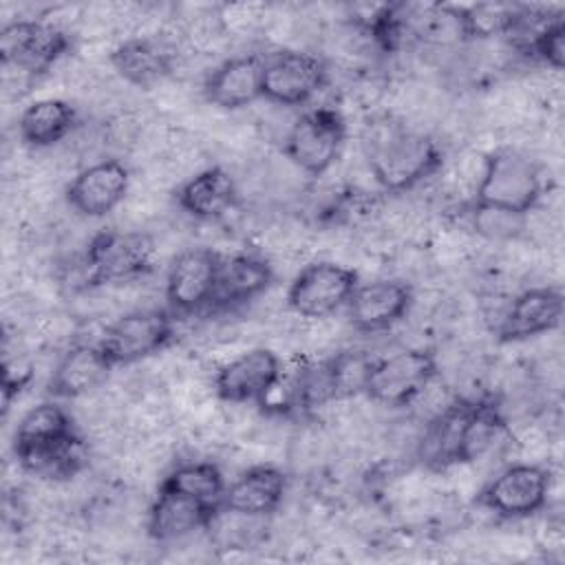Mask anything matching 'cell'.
I'll return each mask as SVG.
<instances>
[{
	"label": "cell",
	"instance_id": "29",
	"mask_svg": "<svg viewBox=\"0 0 565 565\" xmlns=\"http://www.w3.org/2000/svg\"><path fill=\"white\" fill-rule=\"evenodd\" d=\"M218 20L230 40L249 38L258 31H265L271 7L263 2H232L216 7Z\"/></svg>",
	"mask_w": 565,
	"mask_h": 565
},
{
	"label": "cell",
	"instance_id": "23",
	"mask_svg": "<svg viewBox=\"0 0 565 565\" xmlns=\"http://www.w3.org/2000/svg\"><path fill=\"white\" fill-rule=\"evenodd\" d=\"M79 124L77 106L64 97H42L22 108L18 137L31 150H49L73 135Z\"/></svg>",
	"mask_w": 565,
	"mask_h": 565
},
{
	"label": "cell",
	"instance_id": "13",
	"mask_svg": "<svg viewBox=\"0 0 565 565\" xmlns=\"http://www.w3.org/2000/svg\"><path fill=\"white\" fill-rule=\"evenodd\" d=\"M130 188L132 172L128 163L117 157H104L75 172L64 188V199L79 216L104 218L126 203Z\"/></svg>",
	"mask_w": 565,
	"mask_h": 565
},
{
	"label": "cell",
	"instance_id": "2",
	"mask_svg": "<svg viewBox=\"0 0 565 565\" xmlns=\"http://www.w3.org/2000/svg\"><path fill=\"white\" fill-rule=\"evenodd\" d=\"M73 49L71 31L57 26L44 15L18 18L2 24L0 60L4 77H18L24 84L53 71V66Z\"/></svg>",
	"mask_w": 565,
	"mask_h": 565
},
{
	"label": "cell",
	"instance_id": "8",
	"mask_svg": "<svg viewBox=\"0 0 565 565\" xmlns=\"http://www.w3.org/2000/svg\"><path fill=\"white\" fill-rule=\"evenodd\" d=\"M358 271L338 260L318 258L302 265L285 291L287 311L300 320L331 318L347 307L358 287Z\"/></svg>",
	"mask_w": 565,
	"mask_h": 565
},
{
	"label": "cell",
	"instance_id": "11",
	"mask_svg": "<svg viewBox=\"0 0 565 565\" xmlns=\"http://www.w3.org/2000/svg\"><path fill=\"white\" fill-rule=\"evenodd\" d=\"M280 377L278 353L267 347H249L216 366L212 388L216 399L227 406H263Z\"/></svg>",
	"mask_w": 565,
	"mask_h": 565
},
{
	"label": "cell",
	"instance_id": "4",
	"mask_svg": "<svg viewBox=\"0 0 565 565\" xmlns=\"http://www.w3.org/2000/svg\"><path fill=\"white\" fill-rule=\"evenodd\" d=\"M82 258L88 285L86 291L137 282L152 271L157 243L146 230H104L88 241Z\"/></svg>",
	"mask_w": 565,
	"mask_h": 565
},
{
	"label": "cell",
	"instance_id": "1",
	"mask_svg": "<svg viewBox=\"0 0 565 565\" xmlns=\"http://www.w3.org/2000/svg\"><path fill=\"white\" fill-rule=\"evenodd\" d=\"M362 154L371 179L386 194H406L437 177L444 166L439 141L393 115L366 124Z\"/></svg>",
	"mask_w": 565,
	"mask_h": 565
},
{
	"label": "cell",
	"instance_id": "30",
	"mask_svg": "<svg viewBox=\"0 0 565 565\" xmlns=\"http://www.w3.org/2000/svg\"><path fill=\"white\" fill-rule=\"evenodd\" d=\"M523 55H530L532 60L545 64L550 71L561 73L565 64V20L563 15L552 20L543 31L532 40L527 51Z\"/></svg>",
	"mask_w": 565,
	"mask_h": 565
},
{
	"label": "cell",
	"instance_id": "3",
	"mask_svg": "<svg viewBox=\"0 0 565 565\" xmlns=\"http://www.w3.org/2000/svg\"><path fill=\"white\" fill-rule=\"evenodd\" d=\"M545 194L543 166L516 148H497L483 157V170L472 203L527 214Z\"/></svg>",
	"mask_w": 565,
	"mask_h": 565
},
{
	"label": "cell",
	"instance_id": "14",
	"mask_svg": "<svg viewBox=\"0 0 565 565\" xmlns=\"http://www.w3.org/2000/svg\"><path fill=\"white\" fill-rule=\"evenodd\" d=\"M413 307V282L406 278H375L369 282H358L344 309L353 331L382 333L402 322Z\"/></svg>",
	"mask_w": 565,
	"mask_h": 565
},
{
	"label": "cell",
	"instance_id": "7",
	"mask_svg": "<svg viewBox=\"0 0 565 565\" xmlns=\"http://www.w3.org/2000/svg\"><path fill=\"white\" fill-rule=\"evenodd\" d=\"M174 340V313L159 307H137L119 313L97 338L113 369L132 366L159 355Z\"/></svg>",
	"mask_w": 565,
	"mask_h": 565
},
{
	"label": "cell",
	"instance_id": "24",
	"mask_svg": "<svg viewBox=\"0 0 565 565\" xmlns=\"http://www.w3.org/2000/svg\"><path fill=\"white\" fill-rule=\"evenodd\" d=\"M159 486L188 494L207 505L221 508L227 481L218 463L212 459H183L177 461L159 481Z\"/></svg>",
	"mask_w": 565,
	"mask_h": 565
},
{
	"label": "cell",
	"instance_id": "22",
	"mask_svg": "<svg viewBox=\"0 0 565 565\" xmlns=\"http://www.w3.org/2000/svg\"><path fill=\"white\" fill-rule=\"evenodd\" d=\"M274 282V265L260 254H234L223 256L216 291L207 309L230 311L258 300Z\"/></svg>",
	"mask_w": 565,
	"mask_h": 565
},
{
	"label": "cell",
	"instance_id": "19",
	"mask_svg": "<svg viewBox=\"0 0 565 565\" xmlns=\"http://www.w3.org/2000/svg\"><path fill=\"white\" fill-rule=\"evenodd\" d=\"M216 510L214 505L159 486L146 510V532L157 543H174L199 530H207Z\"/></svg>",
	"mask_w": 565,
	"mask_h": 565
},
{
	"label": "cell",
	"instance_id": "26",
	"mask_svg": "<svg viewBox=\"0 0 565 565\" xmlns=\"http://www.w3.org/2000/svg\"><path fill=\"white\" fill-rule=\"evenodd\" d=\"M335 402L355 399L366 393L375 360L362 349H340L327 358Z\"/></svg>",
	"mask_w": 565,
	"mask_h": 565
},
{
	"label": "cell",
	"instance_id": "10",
	"mask_svg": "<svg viewBox=\"0 0 565 565\" xmlns=\"http://www.w3.org/2000/svg\"><path fill=\"white\" fill-rule=\"evenodd\" d=\"M439 373L437 355L430 349L408 347L375 360L364 397L377 406L408 408Z\"/></svg>",
	"mask_w": 565,
	"mask_h": 565
},
{
	"label": "cell",
	"instance_id": "20",
	"mask_svg": "<svg viewBox=\"0 0 565 565\" xmlns=\"http://www.w3.org/2000/svg\"><path fill=\"white\" fill-rule=\"evenodd\" d=\"M287 494V475L282 468L269 461L247 466L234 481L227 483L221 508L249 514L271 516Z\"/></svg>",
	"mask_w": 565,
	"mask_h": 565
},
{
	"label": "cell",
	"instance_id": "27",
	"mask_svg": "<svg viewBox=\"0 0 565 565\" xmlns=\"http://www.w3.org/2000/svg\"><path fill=\"white\" fill-rule=\"evenodd\" d=\"M519 13H521V4H505V2H481V4L463 7L466 35L468 40H475V42L508 38Z\"/></svg>",
	"mask_w": 565,
	"mask_h": 565
},
{
	"label": "cell",
	"instance_id": "15",
	"mask_svg": "<svg viewBox=\"0 0 565 565\" xmlns=\"http://www.w3.org/2000/svg\"><path fill=\"white\" fill-rule=\"evenodd\" d=\"M563 307L565 300L558 285L527 287L505 305L494 335L503 344L547 335L561 327Z\"/></svg>",
	"mask_w": 565,
	"mask_h": 565
},
{
	"label": "cell",
	"instance_id": "16",
	"mask_svg": "<svg viewBox=\"0 0 565 565\" xmlns=\"http://www.w3.org/2000/svg\"><path fill=\"white\" fill-rule=\"evenodd\" d=\"M177 44L170 38H124L110 49L108 64L135 88H159L177 71Z\"/></svg>",
	"mask_w": 565,
	"mask_h": 565
},
{
	"label": "cell",
	"instance_id": "12",
	"mask_svg": "<svg viewBox=\"0 0 565 565\" xmlns=\"http://www.w3.org/2000/svg\"><path fill=\"white\" fill-rule=\"evenodd\" d=\"M223 256L212 247H185L181 249L166 274V300L177 316H190L212 305Z\"/></svg>",
	"mask_w": 565,
	"mask_h": 565
},
{
	"label": "cell",
	"instance_id": "17",
	"mask_svg": "<svg viewBox=\"0 0 565 565\" xmlns=\"http://www.w3.org/2000/svg\"><path fill=\"white\" fill-rule=\"evenodd\" d=\"M113 371L99 342H73L55 362L46 393L55 399H82L102 388Z\"/></svg>",
	"mask_w": 565,
	"mask_h": 565
},
{
	"label": "cell",
	"instance_id": "18",
	"mask_svg": "<svg viewBox=\"0 0 565 565\" xmlns=\"http://www.w3.org/2000/svg\"><path fill=\"white\" fill-rule=\"evenodd\" d=\"M201 93L207 104L238 110L263 99V55L241 53L216 64L203 79Z\"/></svg>",
	"mask_w": 565,
	"mask_h": 565
},
{
	"label": "cell",
	"instance_id": "21",
	"mask_svg": "<svg viewBox=\"0 0 565 565\" xmlns=\"http://www.w3.org/2000/svg\"><path fill=\"white\" fill-rule=\"evenodd\" d=\"M177 205L196 221H216L238 201V183L223 166H205L174 190Z\"/></svg>",
	"mask_w": 565,
	"mask_h": 565
},
{
	"label": "cell",
	"instance_id": "9",
	"mask_svg": "<svg viewBox=\"0 0 565 565\" xmlns=\"http://www.w3.org/2000/svg\"><path fill=\"white\" fill-rule=\"evenodd\" d=\"M329 82L322 55L307 49L280 46L263 55V99L294 108L309 104Z\"/></svg>",
	"mask_w": 565,
	"mask_h": 565
},
{
	"label": "cell",
	"instance_id": "6",
	"mask_svg": "<svg viewBox=\"0 0 565 565\" xmlns=\"http://www.w3.org/2000/svg\"><path fill=\"white\" fill-rule=\"evenodd\" d=\"M552 494V470L543 461H512L499 468L479 490L477 503L503 521H521L545 510Z\"/></svg>",
	"mask_w": 565,
	"mask_h": 565
},
{
	"label": "cell",
	"instance_id": "28",
	"mask_svg": "<svg viewBox=\"0 0 565 565\" xmlns=\"http://www.w3.org/2000/svg\"><path fill=\"white\" fill-rule=\"evenodd\" d=\"M470 230L488 243H516L525 238V218L527 214H516L494 205L470 203L468 207Z\"/></svg>",
	"mask_w": 565,
	"mask_h": 565
},
{
	"label": "cell",
	"instance_id": "25",
	"mask_svg": "<svg viewBox=\"0 0 565 565\" xmlns=\"http://www.w3.org/2000/svg\"><path fill=\"white\" fill-rule=\"evenodd\" d=\"M73 415L57 402H40L31 406L18 422L13 433V450H24L42 444H51L77 433Z\"/></svg>",
	"mask_w": 565,
	"mask_h": 565
},
{
	"label": "cell",
	"instance_id": "5",
	"mask_svg": "<svg viewBox=\"0 0 565 565\" xmlns=\"http://www.w3.org/2000/svg\"><path fill=\"white\" fill-rule=\"evenodd\" d=\"M347 121L335 106H313L300 113L282 135L285 159L311 179L324 177L342 154Z\"/></svg>",
	"mask_w": 565,
	"mask_h": 565
}]
</instances>
